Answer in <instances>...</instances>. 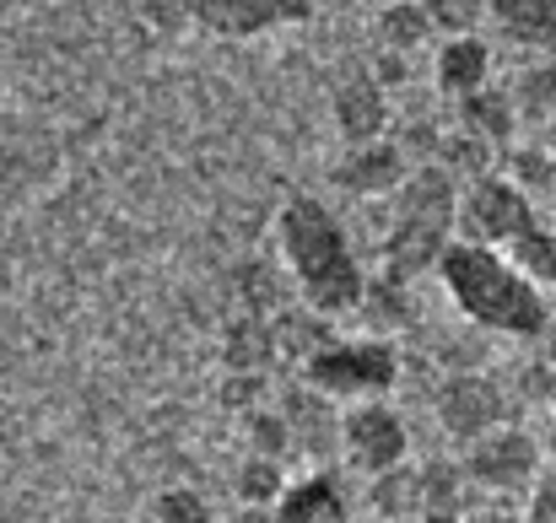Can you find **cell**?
I'll list each match as a JSON object with an SVG mask.
<instances>
[{
	"label": "cell",
	"mask_w": 556,
	"mask_h": 523,
	"mask_svg": "<svg viewBox=\"0 0 556 523\" xmlns=\"http://www.w3.org/2000/svg\"><path fill=\"white\" fill-rule=\"evenodd\" d=\"M438 281L448 292V303L486 335H508V341H541L552 330V297L541 281H530L503 248L476 243V238H454L438 254Z\"/></svg>",
	"instance_id": "6da1fadb"
},
{
	"label": "cell",
	"mask_w": 556,
	"mask_h": 523,
	"mask_svg": "<svg viewBox=\"0 0 556 523\" xmlns=\"http://www.w3.org/2000/svg\"><path fill=\"white\" fill-rule=\"evenodd\" d=\"M276 243H281V259L292 270L298 297L319 319H341V314H357L363 308V297H368L363 259H357L346 227L330 216L325 200L292 194L281 205V216H276Z\"/></svg>",
	"instance_id": "7a4b0ae2"
},
{
	"label": "cell",
	"mask_w": 556,
	"mask_h": 523,
	"mask_svg": "<svg viewBox=\"0 0 556 523\" xmlns=\"http://www.w3.org/2000/svg\"><path fill=\"white\" fill-rule=\"evenodd\" d=\"M459 238L503 248L530 281L556 292V227L541 221L535 194L519 178L476 174L459 189Z\"/></svg>",
	"instance_id": "3957f363"
},
{
	"label": "cell",
	"mask_w": 556,
	"mask_h": 523,
	"mask_svg": "<svg viewBox=\"0 0 556 523\" xmlns=\"http://www.w3.org/2000/svg\"><path fill=\"white\" fill-rule=\"evenodd\" d=\"M459 238V178L443 163H421L394 183V216H389V238H383V265L389 281H410L427 265H438V254Z\"/></svg>",
	"instance_id": "277c9868"
},
{
	"label": "cell",
	"mask_w": 556,
	"mask_h": 523,
	"mask_svg": "<svg viewBox=\"0 0 556 523\" xmlns=\"http://www.w3.org/2000/svg\"><path fill=\"white\" fill-rule=\"evenodd\" d=\"M303 378L319 399H378L400 383V356L389 341H319L303 356Z\"/></svg>",
	"instance_id": "5b68a950"
},
{
	"label": "cell",
	"mask_w": 556,
	"mask_h": 523,
	"mask_svg": "<svg viewBox=\"0 0 556 523\" xmlns=\"http://www.w3.org/2000/svg\"><path fill=\"white\" fill-rule=\"evenodd\" d=\"M541 464H546V443L530 426H514V421H497L481 437H470L465 459H459L465 486H476L486 497H525L535 486Z\"/></svg>",
	"instance_id": "8992f818"
},
{
	"label": "cell",
	"mask_w": 556,
	"mask_h": 523,
	"mask_svg": "<svg viewBox=\"0 0 556 523\" xmlns=\"http://www.w3.org/2000/svg\"><path fill=\"white\" fill-rule=\"evenodd\" d=\"M341 454H346L352 470L378 475V470H389L410 454V426L394 405H383V394L378 399H352V410L341 416Z\"/></svg>",
	"instance_id": "52a82bcc"
},
{
	"label": "cell",
	"mask_w": 556,
	"mask_h": 523,
	"mask_svg": "<svg viewBox=\"0 0 556 523\" xmlns=\"http://www.w3.org/2000/svg\"><path fill=\"white\" fill-rule=\"evenodd\" d=\"M319 0H189V16L211 38H265L276 27L314 22Z\"/></svg>",
	"instance_id": "ba28073f"
},
{
	"label": "cell",
	"mask_w": 556,
	"mask_h": 523,
	"mask_svg": "<svg viewBox=\"0 0 556 523\" xmlns=\"http://www.w3.org/2000/svg\"><path fill=\"white\" fill-rule=\"evenodd\" d=\"M432 410H438V426H443L454 443H470V437H481L486 426L508 421V394H503L497 378L465 367V372H454V378L438 388Z\"/></svg>",
	"instance_id": "9c48e42d"
},
{
	"label": "cell",
	"mask_w": 556,
	"mask_h": 523,
	"mask_svg": "<svg viewBox=\"0 0 556 523\" xmlns=\"http://www.w3.org/2000/svg\"><path fill=\"white\" fill-rule=\"evenodd\" d=\"M330 109H336V130H341L346 146L378 141V136L389 130V92H383V81H378L372 71H352V76L336 87Z\"/></svg>",
	"instance_id": "30bf717a"
},
{
	"label": "cell",
	"mask_w": 556,
	"mask_h": 523,
	"mask_svg": "<svg viewBox=\"0 0 556 523\" xmlns=\"http://www.w3.org/2000/svg\"><path fill=\"white\" fill-rule=\"evenodd\" d=\"M410 174V163H405V152L394 146V141H357L336 168H330V178L346 189V194H363V200H372V194H394V183Z\"/></svg>",
	"instance_id": "8fae6325"
},
{
	"label": "cell",
	"mask_w": 556,
	"mask_h": 523,
	"mask_svg": "<svg viewBox=\"0 0 556 523\" xmlns=\"http://www.w3.org/2000/svg\"><path fill=\"white\" fill-rule=\"evenodd\" d=\"M432 65H438L432 71L438 92L448 103H459V98H470V92H481L492 81V43L481 33H443V49H438Z\"/></svg>",
	"instance_id": "7c38bea8"
},
{
	"label": "cell",
	"mask_w": 556,
	"mask_h": 523,
	"mask_svg": "<svg viewBox=\"0 0 556 523\" xmlns=\"http://www.w3.org/2000/svg\"><path fill=\"white\" fill-rule=\"evenodd\" d=\"M486 22L525 54H556V0H486Z\"/></svg>",
	"instance_id": "4fadbf2b"
},
{
	"label": "cell",
	"mask_w": 556,
	"mask_h": 523,
	"mask_svg": "<svg viewBox=\"0 0 556 523\" xmlns=\"http://www.w3.org/2000/svg\"><path fill=\"white\" fill-rule=\"evenodd\" d=\"M514 98L508 92H497L492 81L481 87V92H470V98H459V125H465V136H476L486 152H508V141H514Z\"/></svg>",
	"instance_id": "5bb4252c"
},
{
	"label": "cell",
	"mask_w": 556,
	"mask_h": 523,
	"mask_svg": "<svg viewBox=\"0 0 556 523\" xmlns=\"http://www.w3.org/2000/svg\"><path fill=\"white\" fill-rule=\"evenodd\" d=\"M276 519L287 523H341L346 519V492L336 475H308L298 486H281L276 497Z\"/></svg>",
	"instance_id": "9a60e30c"
},
{
	"label": "cell",
	"mask_w": 556,
	"mask_h": 523,
	"mask_svg": "<svg viewBox=\"0 0 556 523\" xmlns=\"http://www.w3.org/2000/svg\"><path fill=\"white\" fill-rule=\"evenodd\" d=\"M368 513L372 519H421V464L400 459L378 470L368 486Z\"/></svg>",
	"instance_id": "2e32d148"
},
{
	"label": "cell",
	"mask_w": 556,
	"mask_h": 523,
	"mask_svg": "<svg viewBox=\"0 0 556 523\" xmlns=\"http://www.w3.org/2000/svg\"><path fill=\"white\" fill-rule=\"evenodd\" d=\"M432 38V22L416 0H378V43L394 54H416Z\"/></svg>",
	"instance_id": "e0dca14e"
},
{
	"label": "cell",
	"mask_w": 556,
	"mask_h": 523,
	"mask_svg": "<svg viewBox=\"0 0 556 523\" xmlns=\"http://www.w3.org/2000/svg\"><path fill=\"white\" fill-rule=\"evenodd\" d=\"M514 109L546 125V114L556 109V54H541V65L525 71V81H519V92H514Z\"/></svg>",
	"instance_id": "ac0fdd59"
},
{
	"label": "cell",
	"mask_w": 556,
	"mask_h": 523,
	"mask_svg": "<svg viewBox=\"0 0 556 523\" xmlns=\"http://www.w3.org/2000/svg\"><path fill=\"white\" fill-rule=\"evenodd\" d=\"M432 22V33H481L486 0H416Z\"/></svg>",
	"instance_id": "d6986e66"
},
{
	"label": "cell",
	"mask_w": 556,
	"mask_h": 523,
	"mask_svg": "<svg viewBox=\"0 0 556 523\" xmlns=\"http://www.w3.org/2000/svg\"><path fill=\"white\" fill-rule=\"evenodd\" d=\"M238 492H243V502H276V497H281V470H276V459H249V470L238 475Z\"/></svg>",
	"instance_id": "ffe728a7"
},
{
	"label": "cell",
	"mask_w": 556,
	"mask_h": 523,
	"mask_svg": "<svg viewBox=\"0 0 556 523\" xmlns=\"http://www.w3.org/2000/svg\"><path fill=\"white\" fill-rule=\"evenodd\" d=\"M152 519H168V523H205V519H211V508H205V502H200L194 492H185V486H179V492H163V497H157Z\"/></svg>",
	"instance_id": "44dd1931"
},
{
	"label": "cell",
	"mask_w": 556,
	"mask_h": 523,
	"mask_svg": "<svg viewBox=\"0 0 556 523\" xmlns=\"http://www.w3.org/2000/svg\"><path fill=\"white\" fill-rule=\"evenodd\" d=\"M530 497V519H541V523H556V454H546V464H541V475H535V486L525 492Z\"/></svg>",
	"instance_id": "7402d4cb"
},
{
	"label": "cell",
	"mask_w": 556,
	"mask_h": 523,
	"mask_svg": "<svg viewBox=\"0 0 556 523\" xmlns=\"http://www.w3.org/2000/svg\"><path fill=\"white\" fill-rule=\"evenodd\" d=\"M136 5H141V16H147V22H157V27H168V33L194 27V16H189V0H136Z\"/></svg>",
	"instance_id": "603a6c76"
},
{
	"label": "cell",
	"mask_w": 556,
	"mask_h": 523,
	"mask_svg": "<svg viewBox=\"0 0 556 523\" xmlns=\"http://www.w3.org/2000/svg\"><path fill=\"white\" fill-rule=\"evenodd\" d=\"M541 443H546V454H556V405H552V421H546V437Z\"/></svg>",
	"instance_id": "cb8c5ba5"
},
{
	"label": "cell",
	"mask_w": 556,
	"mask_h": 523,
	"mask_svg": "<svg viewBox=\"0 0 556 523\" xmlns=\"http://www.w3.org/2000/svg\"><path fill=\"white\" fill-rule=\"evenodd\" d=\"M546 200H552V216H556V157H552V183H546Z\"/></svg>",
	"instance_id": "d4e9b609"
}]
</instances>
